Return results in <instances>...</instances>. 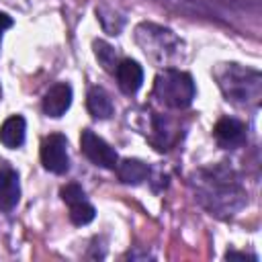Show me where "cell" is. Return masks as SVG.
<instances>
[{
	"label": "cell",
	"instance_id": "cell-1",
	"mask_svg": "<svg viewBox=\"0 0 262 262\" xmlns=\"http://www.w3.org/2000/svg\"><path fill=\"white\" fill-rule=\"evenodd\" d=\"M199 201L215 215H233L246 205V190L237 176L225 168H209L199 172Z\"/></svg>",
	"mask_w": 262,
	"mask_h": 262
},
{
	"label": "cell",
	"instance_id": "cell-2",
	"mask_svg": "<svg viewBox=\"0 0 262 262\" xmlns=\"http://www.w3.org/2000/svg\"><path fill=\"white\" fill-rule=\"evenodd\" d=\"M215 80L223 96L239 106H258L262 98V74L239 63H219Z\"/></svg>",
	"mask_w": 262,
	"mask_h": 262
},
{
	"label": "cell",
	"instance_id": "cell-3",
	"mask_svg": "<svg viewBox=\"0 0 262 262\" xmlns=\"http://www.w3.org/2000/svg\"><path fill=\"white\" fill-rule=\"evenodd\" d=\"M135 41L143 49L147 57H151L158 63H170L180 55L182 41L170 31L154 23H141L135 29Z\"/></svg>",
	"mask_w": 262,
	"mask_h": 262
},
{
	"label": "cell",
	"instance_id": "cell-4",
	"mask_svg": "<svg viewBox=\"0 0 262 262\" xmlns=\"http://www.w3.org/2000/svg\"><path fill=\"white\" fill-rule=\"evenodd\" d=\"M194 82L190 78V74L174 70V68H166L164 72H160L156 76L154 82V96L170 106V108H186L190 106V102L194 100Z\"/></svg>",
	"mask_w": 262,
	"mask_h": 262
},
{
	"label": "cell",
	"instance_id": "cell-5",
	"mask_svg": "<svg viewBox=\"0 0 262 262\" xmlns=\"http://www.w3.org/2000/svg\"><path fill=\"white\" fill-rule=\"evenodd\" d=\"M80 147H82V154H84L94 166L113 170V168H117V164H119V154H117L102 137H98V135H96L94 131H90V129H84V131H82V135H80Z\"/></svg>",
	"mask_w": 262,
	"mask_h": 262
},
{
	"label": "cell",
	"instance_id": "cell-6",
	"mask_svg": "<svg viewBox=\"0 0 262 262\" xmlns=\"http://www.w3.org/2000/svg\"><path fill=\"white\" fill-rule=\"evenodd\" d=\"M41 164L53 174H66L70 168L68 139L61 133H51L41 143Z\"/></svg>",
	"mask_w": 262,
	"mask_h": 262
},
{
	"label": "cell",
	"instance_id": "cell-7",
	"mask_svg": "<svg viewBox=\"0 0 262 262\" xmlns=\"http://www.w3.org/2000/svg\"><path fill=\"white\" fill-rule=\"evenodd\" d=\"M18 199H20L18 174L6 160H0V211H12Z\"/></svg>",
	"mask_w": 262,
	"mask_h": 262
},
{
	"label": "cell",
	"instance_id": "cell-8",
	"mask_svg": "<svg viewBox=\"0 0 262 262\" xmlns=\"http://www.w3.org/2000/svg\"><path fill=\"white\" fill-rule=\"evenodd\" d=\"M213 135H215V139L221 147H227V149L239 147L242 143H246V125L237 119L223 117L215 123Z\"/></svg>",
	"mask_w": 262,
	"mask_h": 262
},
{
	"label": "cell",
	"instance_id": "cell-9",
	"mask_svg": "<svg viewBox=\"0 0 262 262\" xmlns=\"http://www.w3.org/2000/svg\"><path fill=\"white\" fill-rule=\"evenodd\" d=\"M72 104V86L68 82L53 84L43 96V113L47 117H61Z\"/></svg>",
	"mask_w": 262,
	"mask_h": 262
},
{
	"label": "cell",
	"instance_id": "cell-10",
	"mask_svg": "<svg viewBox=\"0 0 262 262\" xmlns=\"http://www.w3.org/2000/svg\"><path fill=\"white\" fill-rule=\"evenodd\" d=\"M115 76L125 94H135L143 84V70L135 59H121L115 68Z\"/></svg>",
	"mask_w": 262,
	"mask_h": 262
},
{
	"label": "cell",
	"instance_id": "cell-11",
	"mask_svg": "<svg viewBox=\"0 0 262 262\" xmlns=\"http://www.w3.org/2000/svg\"><path fill=\"white\" fill-rule=\"evenodd\" d=\"M149 121H151L149 123V133H145V135L156 145V149H160V151L168 149L178 137V133H174L176 129H172V123L166 121L162 115H156V113H149Z\"/></svg>",
	"mask_w": 262,
	"mask_h": 262
},
{
	"label": "cell",
	"instance_id": "cell-12",
	"mask_svg": "<svg viewBox=\"0 0 262 262\" xmlns=\"http://www.w3.org/2000/svg\"><path fill=\"white\" fill-rule=\"evenodd\" d=\"M25 131H27V123L20 115H12L8 117L2 127H0V141L4 147L8 149H16L25 143Z\"/></svg>",
	"mask_w": 262,
	"mask_h": 262
},
{
	"label": "cell",
	"instance_id": "cell-13",
	"mask_svg": "<svg viewBox=\"0 0 262 262\" xmlns=\"http://www.w3.org/2000/svg\"><path fill=\"white\" fill-rule=\"evenodd\" d=\"M86 106H88V113H90L94 119H108V117L113 115V111H115L111 96H108L106 90L100 88V86H94V88L88 90Z\"/></svg>",
	"mask_w": 262,
	"mask_h": 262
},
{
	"label": "cell",
	"instance_id": "cell-14",
	"mask_svg": "<svg viewBox=\"0 0 262 262\" xmlns=\"http://www.w3.org/2000/svg\"><path fill=\"white\" fill-rule=\"evenodd\" d=\"M117 174H119V180L125 184H141L149 176V166L143 164L141 160L127 158L117 164Z\"/></svg>",
	"mask_w": 262,
	"mask_h": 262
},
{
	"label": "cell",
	"instance_id": "cell-15",
	"mask_svg": "<svg viewBox=\"0 0 262 262\" xmlns=\"http://www.w3.org/2000/svg\"><path fill=\"white\" fill-rule=\"evenodd\" d=\"M68 207H70V221H72L74 225H78V227L88 225V223L94 219V215H96L94 207H92L86 199L76 201V203H72V205H68Z\"/></svg>",
	"mask_w": 262,
	"mask_h": 262
},
{
	"label": "cell",
	"instance_id": "cell-16",
	"mask_svg": "<svg viewBox=\"0 0 262 262\" xmlns=\"http://www.w3.org/2000/svg\"><path fill=\"white\" fill-rule=\"evenodd\" d=\"M94 55L98 59V63L106 70V72H113L115 74V68H117V51L113 45H108L106 41H94Z\"/></svg>",
	"mask_w": 262,
	"mask_h": 262
},
{
	"label": "cell",
	"instance_id": "cell-17",
	"mask_svg": "<svg viewBox=\"0 0 262 262\" xmlns=\"http://www.w3.org/2000/svg\"><path fill=\"white\" fill-rule=\"evenodd\" d=\"M59 194H61V201H63L66 205H72V203H76V201L86 199V194H84L82 186H80V184H76V182H70V184L61 186Z\"/></svg>",
	"mask_w": 262,
	"mask_h": 262
},
{
	"label": "cell",
	"instance_id": "cell-18",
	"mask_svg": "<svg viewBox=\"0 0 262 262\" xmlns=\"http://www.w3.org/2000/svg\"><path fill=\"white\" fill-rule=\"evenodd\" d=\"M10 27H12V18L8 14H4V12H0V41H2V33L6 29H10Z\"/></svg>",
	"mask_w": 262,
	"mask_h": 262
},
{
	"label": "cell",
	"instance_id": "cell-19",
	"mask_svg": "<svg viewBox=\"0 0 262 262\" xmlns=\"http://www.w3.org/2000/svg\"><path fill=\"white\" fill-rule=\"evenodd\" d=\"M225 258L227 260H231V258H239V260H248L250 258V260H256V256H248V254H239V252H227Z\"/></svg>",
	"mask_w": 262,
	"mask_h": 262
},
{
	"label": "cell",
	"instance_id": "cell-20",
	"mask_svg": "<svg viewBox=\"0 0 262 262\" xmlns=\"http://www.w3.org/2000/svg\"><path fill=\"white\" fill-rule=\"evenodd\" d=\"M0 98H2V88H0Z\"/></svg>",
	"mask_w": 262,
	"mask_h": 262
}]
</instances>
